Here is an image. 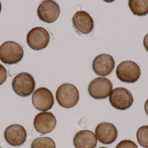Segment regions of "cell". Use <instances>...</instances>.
<instances>
[{"label":"cell","mask_w":148,"mask_h":148,"mask_svg":"<svg viewBox=\"0 0 148 148\" xmlns=\"http://www.w3.org/2000/svg\"><path fill=\"white\" fill-rule=\"evenodd\" d=\"M56 97L61 107L66 109L72 108L77 105L79 101V91L73 84L64 83L58 88Z\"/></svg>","instance_id":"6da1fadb"},{"label":"cell","mask_w":148,"mask_h":148,"mask_svg":"<svg viewBox=\"0 0 148 148\" xmlns=\"http://www.w3.org/2000/svg\"><path fill=\"white\" fill-rule=\"evenodd\" d=\"M23 55V49L15 42H5L0 47V60L5 64H17L21 61Z\"/></svg>","instance_id":"7a4b0ae2"},{"label":"cell","mask_w":148,"mask_h":148,"mask_svg":"<svg viewBox=\"0 0 148 148\" xmlns=\"http://www.w3.org/2000/svg\"><path fill=\"white\" fill-rule=\"evenodd\" d=\"M36 83L31 75L23 72L15 76L12 86L15 93L21 96L27 97L32 94L35 88Z\"/></svg>","instance_id":"3957f363"},{"label":"cell","mask_w":148,"mask_h":148,"mask_svg":"<svg viewBox=\"0 0 148 148\" xmlns=\"http://www.w3.org/2000/svg\"><path fill=\"white\" fill-rule=\"evenodd\" d=\"M116 76L119 80L127 83H134L138 81L141 75L140 67L132 61L122 62L116 68Z\"/></svg>","instance_id":"277c9868"},{"label":"cell","mask_w":148,"mask_h":148,"mask_svg":"<svg viewBox=\"0 0 148 148\" xmlns=\"http://www.w3.org/2000/svg\"><path fill=\"white\" fill-rule=\"evenodd\" d=\"M109 100L112 107L120 110L129 108L134 103L132 94L124 87H117L113 89L110 94Z\"/></svg>","instance_id":"5b68a950"},{"label":"cell","mask_w":148,"mask_h":148,"mask_svg":"<svg viewBox=\"0 0 148 148\" xmlns=\"http://www.w3.org/2000/svg\"><path fill=\"white\" fill-rule=\"evenodd\" d=\"M49 41L50 36L48 32L42 27L33 28L27 34V43L34 50H40L46 48Z\"/></svg>","instance_id":"8992f818"},{"label":"cell","mask_w":148,"mask_h":148,"mask_svg":"<svg viewBox=\"0 0 148 148\" xmlns=\"http://www.w3.org/2000/svg\"><path fill=\"white\" fill-rule=\"evenodd\" d=\"M113 89L110 80L105 77H97L90 82L88 87L90 95L95 99L101 100L107 98Z\"/></svg>","instance_id":"52a82bcc"},{"label":"cell","mask_w":148,"mask_h":148,"mask_svg":"<svg viewBox=\"0 0 148 148\" xmlns=\"http://www.w3.org/2000/svg\"><path fill=\"white\" fill-rule=\"evenodd\" d=\"M33 105L37 110L46 112L52 109L54 104L53 95L45 87H40L34 92L32 97Z\"/></svg>","instance_id":"ba28073f"},{"label":"cell","mask_w":148,"mask_h":148,"mask_svg":"<svg viewBox=\"0 0 148 148\" xmlns=\"http://www.w3.org/2000/svg\"><path fill=\"white\" fill-rule=\"evenodd\" d=\"M60 9L59 4L53 1L47 0L42 1L37 9V16L42 21L52 23L60 16Z\"/></svg>","instance_id":"9c48e42d"},{"label":"cell","mask_w":148,"mask_h":148,"mask_svg":"<svg viewBox=\"0 0 148 148\" xmlns=\"http://www.w3.org/2000/svg\"><path fill=\"white\" fill-rule=\"evenodd\" d=\"M56 125V118L51 112H41L36 115L34 119L35 129L38 133L42 134L52 132Z\"/></svg>","instance_id":"30bf717a"},{"label":"cell","mask_w":148,"mask_h":148,"mask_svg":"<svg viewBox=\"0 0 148 148\" xmlns=\"http://www.w3.org/2000/svg\"><path fill=\"white\" fill-rule=\"evenodd\" d=\"M5 140L10 146L19 147L26 142L27 133L24 127L19 124H12L5 129Z\"/></svg>","instance_id":"8fae6325"},{"label":"cell","mask_w":148,"mask_h":148,"mask_svg":"<svg viewBox=\"0 0 148 148\" xmlns=\"http://www.w3.org/2000/svg\"><path fill=\"white\" fill-rule=\"evenodd\" d=\"M95 133L98 141L106 145L114 142L118 135V131L115 126L108 122L101 123L97 125Z\"/></svg>","instance_id":"7c38bea8"},{"label":"cell","mask_w":148,"mask_h":148,"mask_svg":"<svg viewBox=\"0 0 148 148\" xmlns=\"http://www.w3.org/2000/svg\"><path fill=\"white\" fill-rule=\"evenodd\" d=\"M115 67V61L111 56L101 54L97 56L92 64L93 70L96 74L105 76L111 74Z\"/></svg>","instance_id":"4fadbf2b"},{"label":"cell","mask_w":148,"mask_h":148,"mask_svg":"<svg viewBox=\"0 0 148 148\" xmlns=\"http://www.w3.org/2000/svg\"><path fill=\"white\" fill-rule=\"evenodd\" d=\"M72 22L75 29L83 34H89L94 28V20L86 11L77 12L73 17Z\"/></svg>","instance_id":"5bb4252c"},{"label":"cell","mask_w":148,"mask_h":148,"mask_svg":"<svg viewBox=\"0 0 148 148\" xmlns=\"http://www.w3.org/2000/svg\"><path fill=\"white\" fill-rule=\"evenodd\" d=\"M97 142L95 134L88 130L79 131L75 135L73 139V144L76 148H95Z\"/></svg>","instance_id":"9a60e30c"},{"label":"cell","mask_w":148,"mask_h":148,"mask_svg":"<svg viewBox=\"0 0 148 148\" xmlns=\"http://www.w3.org/2000/svg\"><path fill=\"white\" fill-rule=\"evenodd\" d=\"M128 5L135 15L144 16L148 14V0H130Z\"/></svg>","instance_id":"2e32d148"},{"label":"cell","mask_w":148,"mask_h":148,"mask_svg":"<svg viewBox=\"0 0 148 148\" xmlns=\"http://www.w3.org/2000/svg\"><path fill=\"white\" fill-rule=\"evenodd\" d=\"M31 148H56V146L55 142L51 138L41 137L33 141Z\"/></svg>","instance_id":"e0dca14e"},{"label":"cell","mask_w":148,"mask_h":148,"mask_svg":"<svg viewBox=\"0 0 148 148\" xmlns=\"http://www.w3.org/2000/svg\"><path fill=\"white\" fill-rule=\"evenodd\" d=\"M136 138L140 146L148 148V125L142 126L138 129Z\"/></svg>","instance_id":"ac0fdd59"},{"label":"cell","mask_w":148,"mask_h":148,"mask_svg":"<svg viewBox=\"0 0 148 148\" xmlns=\"http://www.w3.org/2000/svg\"><path fill=\"white\" fill-rule=\"evenodd\" d=\"M116 148H138L137 145L131 140H125L121 141Z\"/></svg>","instance_id":"d6986e66"},{"label":"cell","mask_w":148,"mask_h":148,"mask_svg":"<svg viewBox=\"0 0 148 148\" xmlns=\"http://www.w3.org/2000/svg\"><path fill=\"white\" fill-rule=\"evenodd\" d=\"M7 78V70L4 66L0 64V86L5 82Z\"/></svg>","instance_id":"ffe728a7"},{"label":"cell","mask_w":148,"mask_h":148,"mask_svg":"<svg viewBox=\"0 0 148 148\" xmlns=\"http://www.w3.org/2000/svg\"><path fill=\"white\" fill-rule=\"evenodd\" d=\"M143 45L147 51L148 52V34L146 35L143 40Z\"/></svg>","instance_id":"44dd1931"},{"label":"cell","mask_w":148,"mask_h":148,"mask_svg":"<svg viewBox=\"0 0 148 148\" xmlns=\"http://www.w3.org/2000/svg\"><path fill=\"white\" fill-rule=\"evenodd\" d=\"M144 108H145V111L147 114L148 116V99L145 102V105H144Z\"/></svg>","instance_id":"7402d4cb"},{"label":"cell","mask_w":148,"mask_h":148,"mask_svg":"<svg viewBox=\"0 0 148 148\" xmlns=\"http://www.w3.org/2000/svg\"><path fill=\"white\" fill-rule=\"evenodd\" d=\"M2 5L1 3V1H0V13H1V11Z\"/></svg>","instance_id":"603a6c76"},{"label":"cell","mask_w":148,"mask_h":148,"mask_svg":"<svg viewBox=\"0 0 148 148\" xmlns=\"http://www.w3.org/2000/svg\"><path fill=\"white\" fill-rule=\"evenodd\" d=\"M98 148H108L104 147H99Z\"/></svg>","instance_id":"cb8c5ba5"},{"label":"cell","mask_w":148,"mask_h":148,"mask_svg":"<svg viewBox=\"0 0 148 148\" xmlns=\"http://www.w3.org/2000/svg\"><path fill=\"white\" fill-rule=\"evenodd\" d=\"M0 148H2L1 147H0Z\"/></svg>","instance_id":"d4e9b609"}]
</instances>
